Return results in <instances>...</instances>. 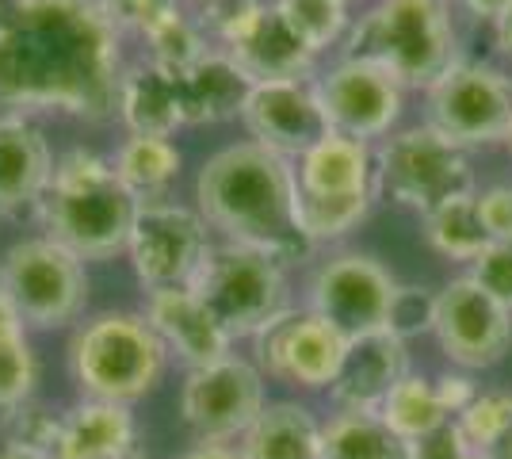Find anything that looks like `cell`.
<instances>
[{
  "label": "cell",
  "instance_id": "23",
  "mask_svg": "<svg viewBox=\"0 0 512 459\" xmlns=\"http://www.w3.org/2000/svg\"><path fill=\"white\" fill-rule=\"evenodd\" d=\"M253 77L237 66L226 50L214 46L203 54L192 69L180 73V92H184V119L188 127H211V123H230L241 119L245 100L253 92Z\"/></svg>",
  "mask_w": 512,
  "mask_h": 459
},
{
  "label": "cell",
  "instance_id": "49",
  "mask_svg": "<svg viewBox=\"0 0 512 459\" xmlns=\"http://www.w3.org/2000/svg\"><path fill=\"white\" fill-rule=\"evenodd\" d=\"M448 4H451V0H448Z\"/></svg>",
  "mask_w": 512,
  "mask_h": 459
},
{
  "label": "cell",
  "instance_id": "6",
  "mask_svg": "<svg viewBox=\"0 0 512 459\" xmlns=\"http://www.w3.org/2000/svg\"><path fill=\"white\" fill-rule=\"evenodd\" d=\"M192 291L234 341H253L260 329L291 310L287 264L237 241H214Z\"/></svg>",
  "mask_w": 512,
  "mask_h": 459
},
{
  "label": "cell",
  "instance_id": "4",
  "mask_svg": "<svg viewBox=\"0 0 512 459\" xmlns=\"http://www.w3.org/2000/svg\"><path fill=\"white\" fill-rule=\"evenodd\" d=\"M344 58L386 69L402 88H432L459 62L448 0H375L344 35Z\"/></svg>",
  "mask_w": 512,
  "mask_h": 459
},
{
  "label": "cell",
  "instance_id": "24",
  "mask_svg": "<svg viewBox=\"0 0 512 459\" xmlns=\"http://www.w3.org/2000/svg\"><path fill=\"white\" fill-rule=\"evenodd\" d=\"M237 444L245 459H321V421L310 406L279 398L260 410Z\"/></svg>",
  "mask_w": 512,
  "mask_h": 459
},
{
  "label": "cell",
  "instance_id": "2",
  "mask_svg": "<svg viewBox=\"0 0 512 459\" xmlns=\"http://www.w3.org/2000/svg\"><path fill=\"white\" fill-rule=\"evenodd\" d=\"M195 211L222 241L264 249L283 264L314 253L295 226V165L249 138L203 161L195 176Z\"/></svg>",
  "mask_w": 512,
  "mask_h": 459
},
{
  "label": "cell",
  "instance_id": "35",
  "mask_svg": "<svg viewBox=\"0 0 512 459\" xmlns=\"http://www.w3.org/2000/svg\"><path fill=\"white\" fill-rule=\"evenodd\" d=\"M100 8L119 35L146 39L153 27H161L184 8V0H100Z\"/></svg>",
  "mask_w": 512,
  "mask_h": 459
},
{
  "label": "cell",
  "instance_id": "16",
  "mask_svg": "<svg viewBox=\"0 0 512 459\" xmlns=\"http://www.w3.org/2000/svg\"><path fill=\"white\" fill-rule=\"evenodd\" d=\"M241 123L249 131V142L272 150L291 165L329 134V119L321 108L314 77L256 81L245 100V111H241Z\"/></svg>",
  "mask_w": 512,
  "mask_h": 459
},
{
  "label": "cell",
  "instance_id": "30",
  "mask_svg": "<svg viewBox=\"0 0 512 459\" xmlns=\"http://www.w3.org/2000/svg\"><path fill=\"white\" fill-rule=\"evenodd\" d=\"M375 207V196L363 199H310L295 192V226L314 249L344 241Z\"/></svg>",
  "mask_w": 512,
  "mask_h": 459
},
{
  "label": "cell",
  "instance_id": "41",
  "mask_svg": "<svg viewBox=\"0 0 512 459\" xmlns=\"http://www.w3.org/2000/svg\"><path fill=\"white\" fill-rule=\"evenodd\" d=\"M180 459H245V456H241V444H230V440H195Z\"/></svg>",
  "mask_w": 512,
  "mask_h": 459
},
{
  "label": "cell",
  "instance_id": "26",
  "mask_svg": "<svg viewBox=\"0 0 512 459\" xmlns=\"http://www.w3.org/2000/svg\"><path fill=\"white\" fill-rule=\"evenodd\" d=\"M321 459H409V444L379 414L333 410L321 421Z\"/></svg>",
  "mask_w": 512,
  "mask_h": 459
},
{
  "label": "cell",
  "instance_id": "1",
  "mask_svg": "<svg viewBox=\"0 0 512 459\" xmlns=\"http://www.w3.org/2000/svg\"><path fill=\"white\" fill-rule=\"evenodd\" d=\"M123 35L100 0H0V115L115 119Z\"/></svg>",
  "mask_w": 512,
  "mask_h": 459
},
{
  "label": "cell",
  "instance_id": "44",
  "mask_svg": "<svg viewBox=\"0 0 512 459\" xmlns=\"http://www.w3.org/2000/svg\"><path fill=\"white\" fill-rule=\"evenodd\" d=\"M0 459H50V452H39V448L20 444V440H4L0 444Z\"/></svg>",
  "mask_w": 512,
  "mask_h": 459
},
{
  "label": "cell",
  "instance_id": "14",
  "mask_svg": "<svg viewBox=\"0 0 512 459\" xmlns=\"http://www.w3.org/2000/svg\"><path fill=\"white\" fill-rule=\"evenodd\" d=\"M256 368L264 379H276L299 391H329L341 372L348 337L314 310H287L268 329L253 337Z\"/></svg>",
  "mask_w": 512,
  "mask_h": 459
},
{
  "label": "cell",
  "instance_id": "38",
  "mask_svg": "<svg viewBox=\"0 0 512 459\" xmlns=\"http://www.w3.org/2000/svg\"><path fill=\"white\" fill-rule=\"evenodd\" d=\"M474 207L490 241H512V184H490L474 192Z\"/></svg>",
  "mask_w": 512,
  "mask_h": 459
},
{
  "label": "cell",
  "instance_id": "20",
  "mask_svg": "<svg viewBox=\"0 0 512 459\" xmlns=\"http://www.w3.org/2000/svg\"><path fill=\"white\" fill-rule=\"evenodd\" d=\"M295 192L310 199L375 196V146L329 131L295 161Z\"/></svg>",
  "mask_w": 512,
  "mask_h": 459
},
{
  "label": "cell",
  "instance_id": "34",
  "mask_svg": "<svg viewBox=\"0 0 512 459\" xmlns=\"http://www.w3.org/2000/svg\"><path fill=\"white\" fill-rule=\"evenodd\" d=\"M432 326H436V291L417 284H398L390 314H386V329L409 345L413 337L432 333Z\"/></svg>",
  "mask_w": 512,
  "mask_h": 459
},
{
  "label": "cell",
  "instance_id": "43",
  "mask_svg": "<svg viewBox=\"0 0 512 459\" xmlns=\"http://www.w3.org/2000/svg\"><path fill=\"white\" fill-rule=\"evenodd\" d=\"M490 27H493V46H497V54L512 62V8H505Z\"/></svg>",
  "mask_w": 512,
  "mask_h": 459
},
{
  "label": "cell",
  "instance_id": "46",
  "mask_svg": "<svg viewBox=\"0 0 512 459\" xmlns=\"http://www.w3.org/2000/svg\"><path fill=\"white\" fill-rule=\"evenodd\" d=\"M119 459H142V452H138V448H134V452H127V456H119Z\"/></svg>",
  "mask_w": 512,
  "mask_h": 459
},
{
  "label": "cell",
  "instance_id": "27",
  "mask_svg": "<svg viewBox=\"0 0 512 459\" xmlns=\"http://www.w3.org/2000/svg\"><path fill=\"white\" fill-rule=\"evenodd\" d=\"M421 230H425V241L448 261H463L470 264L486 245H490V234L478 219V207H474V196H459L421 215Z\"/></svg>",
  "mask_w": 512,
  "mask_h": 459
},
{
  "label": "cell",
  "instance_id": "17",
  "mask_svg": "<svg viewBox=\"0 0 512 459\" xmlns=\"http://www.w3.org/2000/svg\"><path fill=\"white\" fill-rule=\"evenodd\" d=\"M146 322L161 337V345L176 356L188 372L218 364L234 356V337L214 322V314L192 287H169V291H146Z\"/></svg>",
  "mask_w": 512,
  "mask_h": 459
},
{
  "label": "cell",
  "instance_id": "15",
  "mask_svg": "<svg viewBox=\"0 0 512 459\" xmlns=\"http://www.w3.org/2000/svg\"><path fill=\"white\" fill-rule=\"evenodd\" d=\"M321 108L329 119V131L360 138V142H383L390 131H398V119L406 111V88L398 85L386 69L341 58L314 77Z\"/></svg>",
  "mask_w": 512,
  "mask_h": 459
},
{
  "label": "cell",
  "instance_id": "5",
  "mask_svg": "<svg viewBox=\"0 0 512 459\" xmlns=\"http://www.w3.org/2000/svg\"><path fill=\"white\" fill-rule=\"evenodd\" d=\"M169 349L153 333L142 310H100L73 329L65 345V368L81 398L138 402L161 383Z\"/></svg>",
  "mask_w": 512,
  "mask_h": 459
},
{
  "label": "cell",
  "instance_id": "36",
  "mask_svg": "<svg viewBox=\"0 0 512 459\" xmlns=\"http://www.w3.org/2000/svg\"><path fill=\"white\" fill-rule=\"evenodd\" d=\"M470 280L486 287L493 299L512 310V241H490L474 261H470Z\"/></svg>",
  "mask_w": 512,
  "mask_h": 459
},
{
  "label": "cell",
  "instance_id": "22",
  "mask_svg": "<svg viewBox=\"0 0 512 459\" xmlns=\"http://www.w3.org/2000/svg\"><path fill=\"white\" fill-rule=\"evenodd\" d=\"M138 421L123 402L81 398L58 417L50 459H119L134 452Z\"/></svg>",
  "mask_w": 512,
  "mask_h": 459
},
{
  "label": "cell",
  "instance_id": "42",
  "mask_svg": "<svg viewBox=\"0 0 512 459\" xmlns=\"http://www.w3.org/2000/svg\"><path fill=\"white\" fill-rule=\"evenodd\" d=\"M451 4H459L474 20H486V23H493L505 8H512V0H451Z\"/></svg>",
  "mask_w": 512,
  "mask_h": 459
},
{
  "label": "cell",
  "instance_id": "13",
  "mask_svg": "<svg viewBox=\"0 0 512 459\" xmlns=\"http://www.w3.org/2000/svg\"><path fill=\"white\" fill-rule=\"evenodd\" d=\"M398 280L390 268L360 249L333 253L314 268L306 284V310L321 314L344 337H360L371 329H386V314L394 303Z\"/></svg>",
  "mask_w": 512,
  "mask_h": 459
},
{
  "label": "cell",
  "instance_id": "40",
  "mask_svg": "<svg viewBox=\"0 0 512 459\" xmlns=\"http://www.w3.org/2000/svg\"><path fill=\"white\" fill-rule=\"evenodd\" d=\"M432 387H436V398H440V406H444L451 417L463 414L470 402L478 398V391H482V387L474 383V375L459 372V368H448V372L432 375Z\"/></svg>",
  "mask_w": 512,
  "mask_h": 459
},
{
  "label": "cell",
  "instance_id": "8",
  "mask_svg": "<svg viewBox=\"0 0 512 459\" xmlns=\"http://www.w3.org/2000/svg\"><path fill=\"white\" fill-rule=\"evenodd\" d=\"M0 291L16 303L27 329H65L85 314L88 268L65 245L35 234L4 249Z\"/></svg>",
  "mask_w": 512,
  "mask_h": 459
},
{
  "label": "cell",
  "instance_id": "25",
  "mask_svg": "<svg viewBox=\"0 0 512 459\" xmlns=\"http://www.w3.org/2000/svg\"><path fill=\"white\" fill-rule=\"evenodd\" d=\"M111 169L138 203L165 199L180 176V150L161 134H127L111 157Z\"/></svg>",
  "mask_w": 512,
  "mask_h": 459
},
{
  "label": "cell",
  "instance_id": "9",
  "mask_svg": "<svg viewBox=\"0 0 512 459\" xmlns=\"http://www.w3.org/2000/svg\"><path fill=\"white\" fill-rule=\"evenodd\" d=\"M425 123L467 153L505 146L512 127V73L493 62L459 58L425 88Z\"/></svg>",
  "mask_w": 512,
  "mask_h": 459
},
{
  "label": "cell",
  "instance_id": "3",
  "mask_svg": "<svg viewBox=\"0 0 512 459\" xmlns=\"http://www.w3.org/2000/svg\"><path fill=\"white\" fill-rule=\"evenodd\" d=\"M138 199L123 188L111 157L73 146L54 161V176L39 207L43 234L81 261H111L127 253Z\"/></svg>",
  "mask_w": 512,
  "mask_h": 459
},
{
  "label": "cell",
  "instance_id": "19",
  "mask_svg": "<svg viewBox=\"0 0 512 459\" xmlns=\"http://www.w3.org/2000/svg\"><path fill=\"white\" fill-rule=\"evenodd\" d=\"M409 368V345L402 337H394L390 329H371L360 337H348L341 372L329 387V398L337 410H363V414H379L386 394L394 391Z\"/></svg>",
  "mask_w": 512,
  "mask_h": 459
},
{
  "label": "cell",
  "instance_id": "10",
  "mask_svg": "<svg viewBox=\"0 0 512 459\" xmlns=\"http://www.w3.org/2000/svg\"><path fill=\"white\" fill-rule=\"evenodd\" d=\"M211 245V226L203 222V215L188 203L165 196L138 203L127 257L146 291H169V287H192Z\"/></svg>",
  "mask_w": 512,
  "mask_h": 459
},
{
  "label": "cell",
  "instance_id": "28",
  "mask_svg": "<svg viewBox=\"0 0 512 459\" xmlns=\"http://www.w3.org/2000/svg\"><path fill=\"white\" fill-rule=\"evenodd\" d=\"M379 417L390 425V433L413 444V440L428 437L432 429H440L444 421H451V414L440 406L436 387H432V375L409 372L394 391L386 394V402L379 406Z\"/></svg>",
  "mask_w": 512,
  "mask_h": 459
},
{
  "label": "cell",
  "instance_id": "47",
  "mask_svg": "<svg viewBox=\"0 0 512 459\" xmlns=\"http://www.w3.org/2000/svg\"><path fill=\"white\" fill-rule=\"evenodd\" d=\"M505 150L512 153V127H509V138H505Z\"/></svg>",
  "mask_w": 512,
  "mask_h": 459
},
{
  "label": "cell",
  "instance_id": "29",
  "mask_svg": "<svg viewBox=\"0 0 512 459\" xmlns=\"http://www.w3.org/2000/svg\"><path fill=\"white\" fill-rule=\"evenodd\" d=\"M283 23L291 27V35L299 39L314 58L325 54L329 46L344 43L348 27H352V12L348 0H272Z\"/></svg>",
  "mask_w": 512,
  "mask_h": 459
},
{
  "label": "cell",
  "instance_id": "32",
  "mask_svg": "<svg viewBox=\"0 0 512 459\" xmlns=\"http://www.w3.org/2000/svg\"><path fill=\"white\" fill-rule=\"evenodd\" d=\"M39 383V360L31 352L27 329L0 333V421H12L31 402Z\"/></svg>",
  "mask_w": 512,
  "mask_h": 459
},
{
  "label": "cell",
  "instance_id": "37",
  "mask_svg": "<svg viewBox=\"0 0 512 459\" xmlns=\"http://www.w3.org/2000/svg\"><path fill=\"white\" fill-rule=\"evenodd\" d=\"M409 459H490V456L478 452V448L463 437V429L455 425V417H451L440 429H432L428 437L413 440V444H409Z\"/></svg>",
  "mask_w": 512,
  "mask_h": 459
},
{
  "label": "cell",
  "instance_id": "31",
  "mask_svg": "<svg viewBox=\"0 0 512 459\" xmlns=\"http://www.w3.org/2000/svg\"><path fill=\"white\" fill-rule=\"evenodd\" d=\"M142 46H146L142 58H150L157 66L172 69V73L192 69L203 54L214 50V43L207 39V31H203V23L195 20V12H188V8H180L161 27H153L150 35L142 39Z\"/></svg>",
  "mask_w": 512,
  "mask_h": 459
},
{
  "label": "cell",
  "instance_id": "21",
  "mask_svg": "<svg viewBox=\"0 0 512 459\" xmlns=\"http://www.w3.org/2000/svg\"><path fill=\"white\" fill-rule=\"evenodd\" d=\"M115 119L127 127V134H161V138H172L180 127H188L180 73L157 66L150 58L123 66L115 92Z\"/></svg>",
  "mask_w": 512,
  "mask_h": 459
},
{
  "label": "cell",
  "instance_id": "45",
  "mask_svg": "<svg viewBox=\"0 0 512 459\" xmlns=\"http://www.w3.org/2000/svg\"><path fill=\"white\" fill-rule=\"evenodd\" d=\"M490 459H512V433H505V437L493 444Z\"/></svg>",
  "mask_w": 512,
  "mask_h": 459
},
{
  "label": "cell",
  "instance_id": "11",
  "mask_svg": "<svg viewBox=\"0 0 512 459\" xmlns=\"http://www.w3.org/2000/svg\"><path fill=\"white\" fill-rule=\"evenodd\" d=\"M264 406H268L264 372L237 352L218 364L195 368L180 383V417L195 433V440L237 444Z\"/></svg>",
  "mask_w": 512,
  "mask_h": 459
},
{
  "label": "cell",
  "instance_id": "18",
  "mask_svg": "<svg viewBox=\"0 0 512 459\" xmlns=\"http://www.w3.org/2000/svg\"><path fill=\"white\" fill-rule=\"evenodd\" d=\"M54 161L50 138L31 115H0V219L39 215Z\"/></svg>",
  "mask_w": 512,
  "mask_h": 459
},
{
  "label": "cell",
  "instance_id": "12",
  "mask_svg": "<svg viewBox=\"0 0 512 459\" xmlns=\"http://www.w3.org/2000/svg\"><path fill=\"white\" fill-rule=\"evenodd\" d=\"M432 337L451 368L486 372L512 349V310L493 299L470 276H455L436 291V326Z\"/></svg>",
  "mask_w": 512,
  "mask_h": 459
},
{
  "label": "cell",
  "instance_id": "39",
  "mask_svg": "<svg viewBox=\"0 0 512 459\" xmlns=\"http://www.w3.org/2000/svg\"><path fill=\"white\" fill-rule=\"evenodd\" d=\"M58 417L62 414H50L43 406L27 402L20 414L8 421V429H12L8 440H20V444H31V448H39V452H50V448H54V437H58Z\"/></svg>",
  "mask_w": 512,
  "mask_h": 459
},
{
  "label": "cell",
  "instance_id": "7",
  "mask_svg": "<svg viewBox=\"0 0 512 459\" xmlns=\"http://www.w3.org/2000/svg\"><path fill=\"white\" fill-rule=\"evenodd\" d=\"M474 165L463 146L428 127H398L375 142V199L428 215L459 196H474Z\"/></svg>",
  "mask_w": 512,
  "mask_h": 459
},
{
  "label": "cell",
  "instance_id": "33",
  "mask_svg": "<svg viewBox=\"0 0 512 459\" xmlns=\"http://www.w3.org/2000/svg\"><path fill=\"white\" fill-rule=\"evenodd\" d=\"M455 425L463 429V437L490 456L493 444L512 433V391H478V398L470 402L463 414L455 417Z\"/></svg>",
  "mask_w": 512,
  "mask_h": 459
},
{
  "label": "cell",
  "instance_id": "48",
  "mask_svg": "<svg viewBox=\"0 0 512 459\" xmlns=\"http://www.w3.org/2000/svg\"><path fill=\"white\" fill-rule=\"evenodd\" d=\"M192 4H207V0H192Z\"/></svg>",
  "mask_w": 512,
  "mask_h": 459
}]
</instances>
